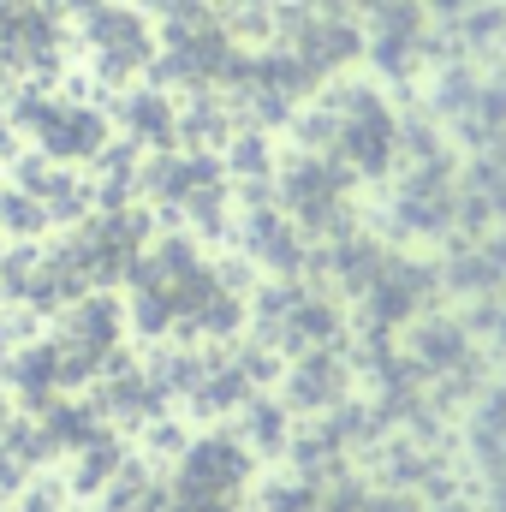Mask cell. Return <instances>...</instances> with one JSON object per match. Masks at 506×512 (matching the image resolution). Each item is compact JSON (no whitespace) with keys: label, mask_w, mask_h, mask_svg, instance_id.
Returning <instances> with one entry per match:
<instances>
[{"label":"cell","mask_w":506,"mask_h":512,"mask_svg":"<svg viewBox=\"0 0 506 512\" xmlns=\"http://www.w3.org/2000/svg\"><path fill=\"white\" fill-rule=\"evenodd\" d=\"M387 149H393V120H387L381 108H370V102H358V108H352V126H346V155H352L358 167H381Z\"/></svg>","instance_id":"6da1fadb"},{"label":"cell","mask_w":506,"mask_h":512,"mask_svg":"<svg viewBox=\"0 0 506 512\" xmlns=\"http://www.w3.org/2000/svg\"><path fill=\"white\" fill-rule=\"evenodd\" d=\"M42 137H48V149H60V155H84V149L102 143V126H96L90 114H78V108H54V114L42 120Z\"/></svg>","instance_id":"7a4b0ae2"}]
</instances>
